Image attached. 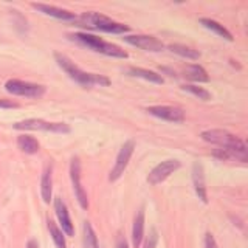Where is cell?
I'll use <instances>...</instances> for the list:
<instances>
[{"label":"cell","instance_id":"16","mask_svg":"<svg viewBox=\"0 0 248 248\" xmlns=\"http://www.w3.org/2000/svg\"><path fill=\"white\" fill-rule=\"evenodd\" d=\"M41 194H42V200L45 203H50L51 200V194H53V178H51V166H46L42 175V182H41Z\"/></svg>","mask_w":248,"mask_h":248},{"label":"cell","instance_id":"20","mask_svg":"<svg viewBox=\"0 0 248 248\" xmlns=\"http://www.w3.org/2000/svg\"><path fill=\"white\" fill-rule=\"evenodd\" d=\"M17 146L25 154H36L39 151V141L31 135H20L17 138Z\"/></svg>","mask_w":248,"mask_h":248},{"label":"cell","instance_id":"17","mask_svg":"<svg viewBox=\"0 0 248 248\" xmlns=\"http://www.w3.org/2000/svg\"><path fill=\"white\" fill-rule=\"evenodd\" d=\"M185 76L194 82H208L209 81V76L206 73V70L202 65H197V64H192V65L186 67Z\"/></svg>","mask_w":248,"mask_h":248},{"label":"cell","instance_id":"4","mask_svg":"<svg viewBox=\"0 0 248 248\" xmlns=\"http://www.w3.org/2000/svg\"><path fill=\"white\" fill-rule=\"evenodd\" d=\"M81 27H87L92 30H99L104 31V33H113V34H121V33H127L129 27L124 25V23L115 22L107 16H103L99 13H84L81 16Z\"/></svg>","mask_w":248,"mask_h":248},{"label":"cell","instance_id":"24","mask_svg":"<svg viewBox=\"0 0 248 248\" xmlns=\"http://www.w3.org/2000/svg\"><path fill=\"white\" fill-rule=\"evenodd\" d=\"M185 92H189L192 93L194 96H197L199 99H203V101H208L211 99V93H209L208 90H205L203 87H199V85H192V84H186L182 87Z\"/></svg>","mask_w":248,"mask_h":248},{"label":"cell","instance_id":"21","mask_svg":"<svg viewBox=\"0 0 248 248\" xmlns=\"http://www.w3.org/2000/svg\"><path fill=\"white\" fill-rule=\"evenodd\" d=\"M169 50L178 54V56H182V58H186V59H192V61H196L200 58V53L197 50H192L189 48V46H185V45H180V44H172V45H169Z\"/></svg>","mask_w":248,"mask_h":248},{"label":"cell","instance_id":"6","mask_svg":"<svg viewBox=\"0 0 248 248\" xmlns=\"http://www.w3.org/2000/svg\"><path fill=\"white\" fill-rule=\"evenodd\" d=\"M14 129L19 130H46V132H59V134H67L70 132V127L64 123H48L45 120H39V118H30L25 121L16 123Z\"/></svg>","mask_w":248,"mask_h":248},{"label":"cell","instance_id":"2","mask_svg":"<svg viewBox=\"0 0 248 248\" xmlns=\"http://www.w3.org/2000/svg\"><path fill=\"white\" fill-rule=\"evenodd\" d=\"M54 59H56L58 65L64 70V72L72 78L73 81H76L78 84L84 85V87H92V85H108L110 84V79L103 75H95V73H87L78 67L75 62L67 58L65 54L56 53L54 54Z\"/></svg>","mask_w":248,"mask_h":248},{"label":"cell","instance_id":"10","mask_svg":"<svg viewBox=\"0 0 248 248\" xmlns=\"http://www.w3.org/2000/svg\"><path fill=\"white\" fill-rule=\"evenodd\" d=\"M151 115L157 116L169 123H183L185 121V112L180 107H172V106H151L146 108Z\"/></svg>","mask_w":248,"mask_h":248},{"label":"cell","instance_id":"27","mask_svg":"<svg viewBox=\"0 0 248 248\" xmlns=\"http://www.w3.org/2000/svg\"><path fill=\"white\" fill-rule=\"evenodd\" d=\"M116 248H129L127 240L124 239L123 236H120V237H118V240H116Z\"/></svg>","mask_w":248,"mask_h":248},{"label":"cell","instance_id":"14","mask_svg":"<svg viewBox=\"0 0 248 248\" xmlns=\"http://www.w3.org/2000/svg\"><path fill=\"white\" fill-rule=\"evenodd\" d=\"M34 8V10L41 11L46 16H51V17H56V19H61V20H75L76 16L70 11H65V10H61V8H56V6H51V5H44V3H33L31 5Z\"/></svg>","mask_w":248,"mask_h":248},{"label":"cell","instance_id":"29","mask_svg":"<svg viewBox=\"0 0 248 248\" xmlns=\"http://www.w3.org/2000/svg\"><path fill=\"white\" fill-rule=\"evenodd\" d=\"M36 247V242H34V240H33V242H30V248H34Z\"/></svg>","mask_w":248,"mask_h":248},{"label":"cell","instance_id":"7","mask_svg":"<svg viewBox=\"0 0 248 248\" xmlns=\"http://www.w3.org/2000/svg\"><path fill=\"white\" fill-rule=\"evenodd\" d=\"M134 149H135V143L132 141V140H127V141L121 146L118 155H116L115 166L110 170V175H108V180L115 182L124 174V170H126V168L129 165V160L132 157V154H134Z\"/></svg>","mask_w":248,"mask_h":248},{"label":"cell","instance_id":"26","mask_svg":"<svg viewBox=\"0 0 248 248\" xmlns=\"http://www.w3.org/2000/svg\"><path fill=\"white\" fill-rule=\"evenodd\" d=\"M16 107H19V104L13 103V101L0 99V108H16Z\"/></svg>","mask_w":248,"mask_h":248},{"label":"cell","instance_id":"23","mask_svg":"<svg viewBox=\"0 0 248 248\" xmlns=\"http://www.w3.org/2000/svg\"><path fill=\"white\" fill-rule=\"evenodd\" d=\"M48 230H50V234L53 237V242L54 245H56L58 248H65V239H64V232H62V230H59L56 227V223H54L53 220H48Z\"/></svg>","mask_w":248,"mask_h":248},{"label":"cell","instance_id":"12","mask_svg":"<svg viewBox=\"0 0 248 248\" xmlns=\"http://www.w3.org/2000/svg\"><path fill=\"white\" fill-rule=\"evenodd\" d=\"M192 183H194V189L199 199L208 203V196H206V186H205V175H203V166L200 165L199 161H196L192 165Z\"/></svg>","mask_w":248,"mask_h":248},{"label":"cell","instance_id":"19","mask_svg":"<svg viewBox=\"0 0 248 248\" xmlns=\"http://www.w3.org/2000/svg\"><path fill=\"white\" fill-rule=\"evenodd\" d=\"M200 23L203 25L205 28H208V30H211V31H214L216 34H219L220 37H223V39H227V41H232V36H231V33L230 31L225 28L223 25H220L219 22H216V20H213V19H206V17H203V19H200Z\"/></svg>","mask_w":248,"mask_h":248},{"label":"cell","instance_id":"25","mask_svg":"<svg viewBox=\"0 0 248 248\" xmlns=\"http://www.w3.org/2000/svg\"><path fill=\"white\" fill-rule=\"evenodd\" d=\"M205 248H219L211 232H206V236H205Z\"/></svg>","mask_w":248,"mask_h":248},{"label":"cell","instance_id":"13","mask_svg":"<svg viewBox=\"0 0 248 248\" xmlns=\"http://www.w3.org/2000/svg\"><path fill=\"white\" fill-rule=\"evenodd\" d=\"M54 211H56V216L62 225V232H65L67 236H73V223L70 220V216H68V209H67V205L64 203V200L56 197L54 199Z\"/></svg>","mask_w":248,"mask_h":248},{"label":"cell","instance_id":"11","mask_svg":"<svg viewBox=\"0 0 248 248\" xmlns=\"http://www.w3.org/2000/svg\"><path fill=\"white\" fill-rule=\"evenodd\" d=\"M124 41L127 44L137 46V48H141L146 51H161L163 50V42L158 41L157 37L154 36H144V34H138V36H124Z\"/></svg>","mask_w":248,"mask_h":248},{"label":"cell","instance_id":"1","mask_svg":"<svg viewBox=\"0 0 248 248\" xmlns=\"http://www.w3.org/2000/svg\"><path fill=\"white\" fill-rule=\"evenodd\" d=\"M202 138L208 143L220 146V149H225L230 157L237 158L240 161H247V146L242 140H239L236 135L230 134L223 129H209L202 132Z\"/></svg>","mask_w":248,"mask_h":248},{"label":"cell","instance_id":"18","mask_svg":"<svg viewBox=\"0 0 248 248\" xmlns=\"http://www.w3.org/2000/svg\"><path fill=\"white\" fill-rule=\"evenodd\" d=\"M127 73L130 76H137V78H143L146 81H151L155 84H163V78L161 75L152 72V70H146V68H140V67H130L127 68Z\"/></svg>","mask_w":248,"mask_h":248},{"label":"cell","instance_id":"5","mask_svg":"<svg viewBox=\"0 0 248 248\" xmlns=\"http://www.w3.org/2000/svg\"><path fill=\"white\" fill-rule=\"evenodd\" d=\"M5 89L8 93L11 95H17V96H27V98H39L45 93V87L39 84L33 82H25V81H19V79H10L6 81Z\"/></svg>","mask_w":248,"mask_h":248},{"label":"cell","instance_id":"3","mask_svg":"<svg viewBox=\"0 0 248 248\" xmlns=\"http://www.w3.org/2000/svg\"><path fill=\"white\" fill-rule=\"evenodd\" d=\"M70 37L73 41L79 42L85 46H89L93 51L101 53V54H106V56H112V58H121V59H126L129 54L124 51L121 46L110 44V42H106L103 39H99L93 34H87V33H75V34H70Z\"/></svg>","mask_w":248,"mask_h":248},{"label":"cell","instance_id":"9","mask_svg":"<svg viewBox=\"0 0 248 248\" xmlns=\"http://www.w3.org/2000/svg\"><path fill=\"white\" fill-rule=\"evenodd\" d=\"M180 168V161L178 160H166V161H161L160 165L155 166L149 175H147V183L149 185H158L161 182H165L166 178L175 172V170Z\"/></svg>","mask_w":248,"mask_h":248},{"label":"cell","instance_id":"8","mask_svg":"<svg viewBox=\"0 0 248 248\" xmlns=\"http://www.w3.org/2000/svg\"><path fill=\"white\" fill-rule=\"evenodd\" d=\"M70 177H72V183H73V189L78 197V202H79L81 208L87 209L89 208V199H87V192L82 188L81 183V163L78 157L72 158V163H70Z\"/></svg>","mask_w":248,"mask_h":248},{"label":"cell","instance_id":"22","mask_svg":"<svg viewBox=\"0 0 248 248\" xmlns=\"http://www.w3.org/2000/svg\"><path fill=\"white\" fill-rule=\"evenodd\" d=\"M82 232H84V247L85 248H98V239H96V234H95V231H93L90 222H84Z\"/></svg>","mask_w":248,"mask_h":248},{"label":"cell","instance_id":"28","mask_svg":"<svg viewBox=\"0 0 248 248\" xmlns=\"http://www.w3.org/2000/svg\"><path fill=\"white\" fill-rule=\"evenodd\" d=\"M146 248H154V239L151 240V242H147V247Z\"/></svg>","mask_w":248,"mask_h":248},{"label":"cell","instance_id":"15","mask_svg":"<svg viewBox=\"0 0 248 248\" xmlns=\"http://www.w3.org/2000/svg\"><path fill=\"white\" fill-rule=\"evenodd\" d=\"M144 236V211L140 209L138 214L135 216L134 220V228H132V242H134V247L138 248L141 245V240Z\"/></svg>","mask_w":248,"mask_h":248}]
</instances>
